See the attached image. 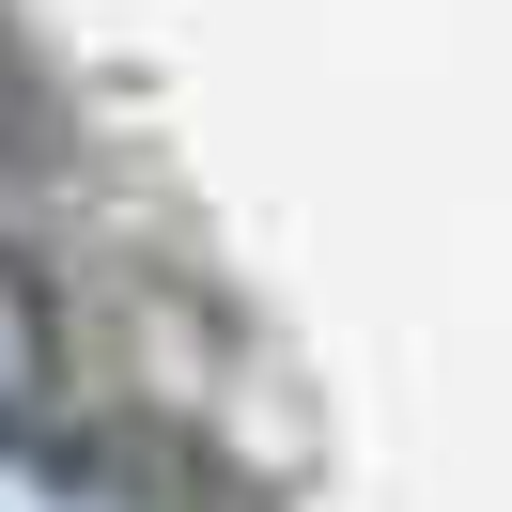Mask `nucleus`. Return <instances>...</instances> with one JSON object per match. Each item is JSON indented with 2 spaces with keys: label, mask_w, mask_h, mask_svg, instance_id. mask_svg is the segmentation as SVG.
<instances>
[{
  "label": "nucleus",
  "mask_w": 512,
  "mask_h": 512,
  "mask_svg": "<svg viewBox=\"0 0 512 512\" xmlns=\"http://www.w3.org/2000/svg\"><path fill=\"white\" fill-rule=\"evenodd\" d=\"M47 373H63V326H47V280L0 249V419H32Z\"/></svg>",
  "instance_id": "obj_2"
},
{
  "label": "nucleus",
  "mask_w": 512,
  "mask_h": 512,
  "mask_svg": "<svg viewBox=\"0 0 512 512\" xmlns=\"http://www.w3.org/2000/svg\"><path fill=\"white\" fill-rule=\"evenodd\" d=\"M0 512H140V497H125V466L32 435V419H0Z\"/></svg>",
  "instance_id": "obj_1"
}]
</instances>
